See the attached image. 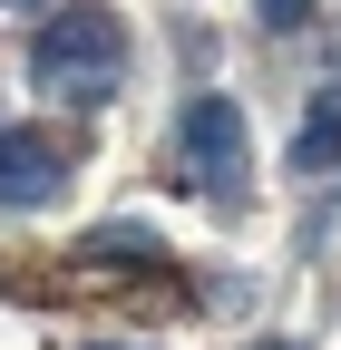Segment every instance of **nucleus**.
Returning a JSON list of instances; mask_svg holds the SVG:
<instances>
[{"mask_svg":"<svg viewBox=\"0 0 341 350\" xmlns=\"http://www.w3.org/2000/svg\"><path fill=\"white\" fill-rule=\"evenodd\" d=\"M59 195V137L0 126V204H49Z\"/></svg>","mask_w":341,"mask_h":350,"instance_id":"3","label":"nucleus"},{"mask_svg":"<svg viewBox=\"0 0 341 350\" xmlns=\"http://www.w3.org/2000/svg\"><path fill=\"white\" fill-rule=\"evenodd\" d=\"M117 68H127V29L98 10V0H68V10H49V20H39L29 78L49 88V98H68V107H98L108 88H117Z\"/></svg>","mask_w":341,"mask_h":350,"instance_id":"1","label":"nucleus"},{"mask_svg":"<svg viewBox=\"0 0 341 350\" xmlns=\"http://www.w3.org/2000/svg\"><path fill=\"white\" fill-rule=\"evenodd\" d=\"M78 253H88V262H108V253H137V262H147V253H156V234H147V224H98Z\"/></svg>","mask_w":341,"mask_h":350,"instance_id":"4","label":"nucleus"},{"mask_svg":"<svg viewBox=\"0 0 341 350\" xmlns=\"http://www.w3.org/2000/svg\"><path fill=\"white\" fill-rule=\"evenodd\" d=\"M186 175L195 185H244V107L225 98V88H205V98H186Z\"/></svg>","mask_w":341,"mask_h":350,"instance_id":"2","label":"nucleus"},{"mask_svg":"<svg viewBox=\"0 0 341 350\" xmlns=\"http://www.w3.org/2000/svg\"><path fill=\"white\" fill-rule=\"evenodd\" d=\"M253 20H264V29H303L312 0H253Z\"/></svg>","mask_w":341,"mask_h":350,"instance_id":"5","label":"nucleus"}]
</instances>
